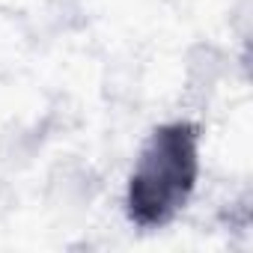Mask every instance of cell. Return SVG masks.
<instances>
[{
  "label": "cell",
  "mask_w": 253,
  "mask_h": 253,
  "mask_svg": "<svg viewBox=\"0 0 253 253\" xmlns=\"http://www.w3.org/2000/svg\"><path fill=\"white\" fill-rule=\"evenodd\" d=\"M200 176V134L191 122H164L143 143L137 164L128 176L125 209L143 226H161L173 220L191 200Z\"/></svg>",
  "instance_id": "obj_1"
}]
</instances>
